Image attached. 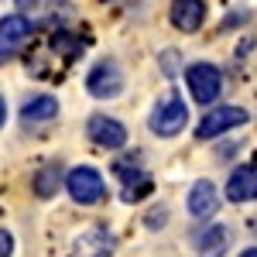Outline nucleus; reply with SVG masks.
Here are the masks:
<instances>
[{
  "label": "nucleus",
  "instance_id": "dca6fc26",
  "mask_svg": "<svg viewBox=\"0 0 257 257\" xmlns=\"http://www.w3.org/2000/svg\"><path fill=\"white\" fill-rule=\"evenodd\" d=\"M14 254V237L7 230H0V257H11Z\"/></svg>",
  "mask_w": 257,
  "mask_h": 257
},
{
  "label": "nucleus",
  "instance_id": "1a4fd4ad",
  "mask_svg": "<svg viewBox=\"0 0 257 257\" xmlns=\"http://www.w3.org/2000/svg\"><path fill=\"white\" fill-rule=\"evenodd\" d=\"M202 21H206V4L202 0H172V24L178 31L192 35V31L202 28Z\"/></svg>",
  "mask_w": 257,
  "mask_h": 257
},
{
  "label": "nucleus",
  "instance_id": "9d476101",
  "mask_svg": "<svg viewBox=\"0 0 257 257\" xmlns=\"http://www.w3.org/2000/svg\"><path fill=\"white\" fill-rule=\"evenodd\" d=\"M219 209V192H216V185L213 182H196L192 189H189V213L196 219H209L213 213Z\"/></svg>",
  "mask_w": 257,
  "mask_h": 257
},
{
  "label": "nucleus",
  "instance_id": "20e7f679",
  "mask_svg": "<svg viewBox=\"0 0 257 257\" xmlns=\"http://www.w3.org/2000/svg\"><path fill=\"white\" fill-rule=\"evenodd\" d=\"M86 89H89V96H96V99L120 96V89H123V72H120V65L110 62V59L96 62V65L89 69V76H86Z\"/></svg>",
  "mask_w": 257,
  "mask_h": 257
},
{
  "label": "nucleus",
  "instance_id": "0eeeda50",
  "mask_svg": "<svg viewBox=\"0 0 257 257\" xmlns=\"http://www.w3.org/2000/svg\"><path fill=\"white\" fill-rule=\"evenodd\" d=\"M86 134H89V141H93L96 148H106V151H117V148L127 144V131H123V123L113 120V117H103V113L89 117Z\"/></svg>",
  "mask_w": 257,
  "mask_h": 257
},
{
  "label": "nucleus",
  "instance_id": "2eb2a0df",
  "mask_svg": "<svg viewBox=\"0 0 257 257\" xmlns=\"http://www.w3.org/2000/svg\"><path fill=\"white\" fill-rule=\"evenodd\" d=\"M52 48H59L65 59H72V55H79L82 41L79 38H69V35H55V38H52Z\"/></svg>",
  "mask_w": 257,
  "mask_h": 257
},
{
  "label": "nucleus",
  "instance_id": "6ab92c4d",
  "mask_svg": "<svg viewBox=\"0 0 257 257\" xmlns=\"http://www.w3.org/2000/svg\"><path fill=\"white\" fill-rule=\"evenodd\" d=\"M240 257H257V247H247V250H243Z\"/></svg>",
  "mask_w": 257,
  "mask_h": 257
},
{
  "label": "nucleus",
  "instance_id": "423d86ee",
  "mask_svg": "<svg viewBox=\"0 0 257 257\" xmlns=\"http://www.w3.org/2000/svg\"><path fill=\"white\" fill-rule=\"evenodd\" d=\"M28 38H31V21L24 18V14L0 18V65L14 59L21 48L28 45Z\"/></svg>",
  "mask_w": 257,
  "mask_h": 257
},
{
  "label": "nucleus",
  "instance_id": "f3484780",
  "mask_svg": "<svg viewBox=\"0 0 257 257\" xmlns=\"http://www.w3.org/2000/svg\"><path fill=\"white\" fill-rule=\"evenodd\" d=\"M4 120H7V103H4V96H0V127H4Z\"/></svg>",
  "mask_w": 257,
  "mask_h": 257
},
{
  "label": "nucleus",
  "instance_id": "6e6552de",
  "mask_svg": "<svg viewBox=\"0 0 257 257\" xmlns=\"http://www.w3.org/2000/svg\"><path fill=\"white\" fill-rule=\"evenodd\" d=\"M72 254L76 257H110L113 254V233L103 230V226H93V230H86V233L76 237Z\"/></svg>",
  "mask_w": 257,
  "mask_h": 257
},
{
  "label": "nucleus",
  "instance_id": "9b49d317",
  "mask_svg": "<svg viewBox=\"0 0 257 257\" xmlns=\"http://www.w3.org/2000/svg\"><path fill=\"white\" fill-rule=\"evenodd\" d=\"M226 199L230 202H254L257 199V165L237 168L226 182Z\"/></svg>",
  "mask_w": 257,
  "mask_h": 257
},
{
  "label": "nucleus",
  "instance_id": "39448f33",
  "mask_svg": "<svg viewBox=\"0 0 257 257\" xmlns=\"http://www.w3.org/2000/svg\"><path fill=\"white\" fill-rule=\"evenodd\" d=\"M243 123H247V110H240V106H216V110H209L206 117L199 120L196 138L213 141L219 134H226V131H233V127H243Z\"/></svg>",
  "mask_w": 257,
  "mask_h": 257
},
{
  "label": "nucleus",
  "instance_id": "a211bd4d",
  "mask_svg": "<svg viewBox=\"0 0 257 257\" xmlns=\"http://www.w3.org/2000/svg\"><path fill=\"white\" fill-rule=\"evenodd\" d=\"M35 4H38V0H18V7H24V11H31Z\"/></svg>",
  "mask_w": 257,
  "mask_h": 257
},
{
  "label": "nucleus",
  "instance_id": "f03ea898",
  "mask_svg": "<svg viewBox=\"0 0 257 257\" xmlns=\"http://www.w3.org/2000/svg\"><path fill=\"white\" fill-rule=\"evenodd\" d=\"M185 82H189V93L196 103H216V96L223 93V76H219L216 65L209 62H196L185 69Z\"/></svg>",
  "mask_w": 257,
  "mask_h": 257
},
{
  "label": "nucleus",
  "instance_id": "4468645a",
  "mask_svg": "<svg viewBox=\"0 0 257 257\" xmlns=\"http://www.w3.org/2000/svg\"><path fill=\"white\" fill-rule=\"evenodd\" d=\"M59 185H62V172H59V165H45L38 175H35V192H38L41 199H52L55 192H59Z\"/></svg>",
  "mask_w": 257,
  "mask_h": 257
},
{
  "label": "nucleus",
  "instance_id": "f8f14e48",
  "mask_svg": "<svg viewBox=\"0 0 257 257\" xmlns=\"http://www.w3.org/2000/svg\"><path fill=\"white\" fill-rule=\"evenodd\" d=\"M55 113H59L55 96H31L21 106V120H24V123H45V120H52Z\"/></svg>",
  "mask_w": 257,
  "mask_h": 257
},
{
  "label": "nucleus",
  "instance_id": "ddd939ff",
  "mask_svg": "<svg viewBox=\"0 0 257 257\" xmlns=\"http://www.w3.org/2000/svg\"><path fill=\"white\" fill-rule=\"evenodd\" d=\"M226 243H230L226 226H209L202 233V240H199V257H223L226 254Z\"/></svg>",
  "mask_w": 257,
  "mask_h": 257
},
{
  "label": "nucleus",
  "instance_id": "7ed1b4c3",
  "mask_svg": "<svg viewBox=\"0 0 257 257\" xmlns=\"http://www.w3.org/2000/svg\"><path fill=\"white\" fill-rule=\"evenodd\" d=\"M185 123H189V110H185V103L178 96H168L165 103L155 106V113L148 120V127L158 134V138H175L185 131Z\"/></svg>",
  "mask_w": 257,
  "mask_h": 257
},
{
  "label": "nucleus",
  "instance_id": "f257e3e1",
  "mask_svg": "<svg viewBox=\"0 0 257 257\" xmlns=\"http://www.w3.org/2000/svg\"><path fill=\"white\" fill-rule=\"evenodd\" d=\"M65 189L69 196L76 199L79 206H96L99 199L106 196V185H103V175L89 165H76L69 175H65Z\"/></svg>",
  "mask_w": 257,
  "mask_h": 257
}]
</instances>
